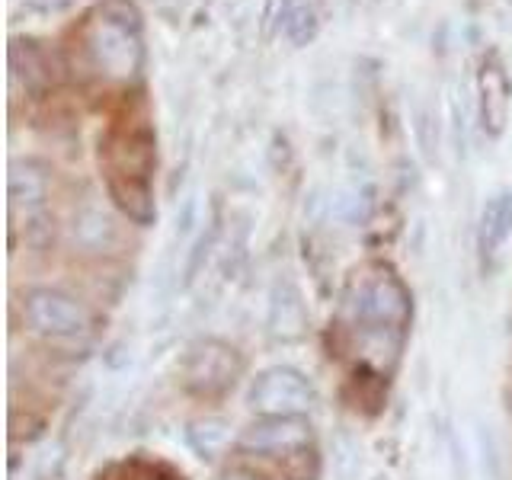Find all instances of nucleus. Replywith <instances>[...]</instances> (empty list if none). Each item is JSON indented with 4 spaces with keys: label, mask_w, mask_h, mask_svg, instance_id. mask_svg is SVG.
<instances>
[{
    "label": "nucleus",
    "mask_w": 512,
    "mask_h": 480,
    "mask_svg": "<svg viewBox=\"0 0 512 480\" xmlns=\"http://www.w3.org/2000/svg\"><path fill=\"white\" fill-rule=\"evenodd\" d=\"M343 308L359 336L365 359H372V352L397 359L413 317V298L394 266L368 263L352 272Z\"/></svg>",
    "instance_id": "f257e3e1"
},
{
    "label": "nucleus",
    "mask_w": 512,
    "mask_h": 480,
    "mask_svg": "<svg viewBox=\"0 0 512 480\" xmlns=\"http://www.w3.org/2000/svg\"><path fill=\"white\" fill-rule=\"evenodd\" d=\"M109 196L135 224H151L157 218L151 173L157 164L154 135L144 125L112 132L100 151Z\"/></svg>",
    "instance_id": "f03ea898"
},
{
    "label": "nucleus",
    "mask_w": 512,
    "mask_h": 480,
    "mask_svg": "<svg viewBox=\"0 0 512 480\" xmlns=\"http://www.w3.org/2000/svg\"><path fill=\"white\" fill-rule=\"evenodd\" d=\"M84 52L93 71L109 80H132L141 71V13L132 0H103L84 26Z\"/></svg>",
    "instance_id": "7ed1b4c3"
},
{
    "label": "nucleus",
    "mask_w": 512,
    "mask_h": 480,
    "mask_svg": "<svg viewBox=\"0 0 512 480\" xmlns=\"http://www.w3.org/2000/svg\"><path fill=\"white\" fill-rule=\"evenodd\" d=\"M247 372V359L234 343L218 336H199L183 352L180 384L183 391L199 400H218L237 388Z\"/></svg>",
    "instance_id": "20e7f679"
},
{
    "label": "nucleus",
    "mask_w": 512,
    "mask_h": 480,
    "mask_svg": "<svg viewBox=\"0 0 512 480\" xmlns=\"http://www.w3.org/2000/svg\"><path fill=\"white\" fill-rule=\"evenodd\" d=\"M317 404L311 378L292 365H272L253 378L247 407L256 416H308Z\"/></svg>",
    "instance_id": "39448f33"
},
{
    "label": "nucleus",
    "mask_w": 512,
    "mask_h": 480,
    "mask_svg": "<svg viewBox=\"0 0 512 480\" xmlns=\"http://www.w3.org/2000/svg\"><path fill=\"white\" fill-rule=\"evenodd\" d=\"M23 320L32 333L48 336V340H74L87 333L90 314L74 295L61 288H29L23 295Z\"/></svg>",
    "instance_id": "423d86ee"
},
{
    "label": "nucleus",
    "mask_w": 512,
    "mask_h": 480,
    "mask_svg": "<svg viewBox=\"0 0 512 480\" xmlns=\"http://www.w3.org/2000/svg\"><path fill=\"white\" fill-rule=\"evenodd\" d=\"M314 445V429L308 416H260L237 432L234 448L240 455L288 458Z\"/></svg>",
    "instance_id": "0eeeda50"
},
{
    "label": "nucleus",
    "mask_w": 512,
    "mask_h": 480,
    "mask_svg": "<svg viewBox=\"0 0 512 480\" xmlns=\"http://www.w3.org/2000/svg\"><path fill=\"white\" fill-rule=\"evenodd\" d=\"M512 106V80L503 71L500 61H484L477 74V109H480V128L490 138H500L509 122Z\"/></svg>",
    "instance_id": "6e6552de"
},
{
    "label": "nucleus",
    "mask_w": 512,
    "mask_h": 480,
    "mask_svg": "<svg viewBox=\"0 0 512 480\" xmlns=\"http://www.w3.org/2000/svg\"><path fill=\"white\" fill-rule=\"evenodd\" d=\"M269 336L276 343H298L308 336V308L292 282H279L269 298Z\"/></svg>",
    "instance_id": "1a4fd4ad"
},
{
    "label": "nucleus",
    "mask_w": 512,
    "mask_h": 480,
    "mask_svg": "<svg viewBox=\"0 0 512 480\" xmlns=\"http://www.w3.org/2000/svg\"><path fill=\"white\" fill-rule=\"evenodd\" d=\"M512 237V189H500L480 208L477 224V247L484 263H493L503 253L506 240Z\"/></svg>",
    "instance_id": "9d476101"
},
{
    "label": "nucleus",
    "mask_w": 512,
    "mask_h": 480,
    "mask_svg": "<svg viewBox=\"0 0 512 480\" xmlns=\"http://www.w3.org/2000/svg\"><path fill=\"white\" fill-rule=\"evenodd\" d=\"M10 71L13 80H23L29 93H42L55 84V68L39 42L32 39H13L10 42Z\"/></svg>",
    "instance_id": "9b49d317"
},
{
    "label": "nucleus",
    "mask_w": 512,
    "mask_h": 480,
    "mask_svg": "<svg viewBox=\"0 0 512 480\" xmlns=\"http://www.w3.org/2000/svg\"><path fill=\"white\" fill-rule=\"evenodd\" d=\"M48 199V173L36 160H16L10 167V205L13 212L36 215Z\"/></svg>",
    "instance_id": "f8f14e48"
},
{
    "label": "nucleus",
    "mask_w": 512,
    "mask_h": 480,
    "mask_svg": "<svg viewBox=\"0 0 512 480\" xmlns=\"http://www.w3.org/2000/svg\"><path fill=\"white\" fill-rule=\"evenodd\" d=\"M231 429L234 426L224 420V416H199V420H192L186 426V439L192 445V452H196L202 461H215L237 442L231 436Z\"/></svg>",
    "instance_id": "ddd939ff"
},
{
    "label": "nucleus",
    "mask_w": 512,
    "mask_h": 480,
    "mask_svg": "<svg viewBox=\"0 0 512 480\" xmlns=\"http://www.w3.org/2000/svg\"><path fill=\"white\" fill-rule=\"evenodd\" d=\"M74 240L84 250H109L116 244V224L109 215H103L100 208H84V212L74 215Z\"/></svg>",
    "instance_id": "4468645a"
},
{
    "label": "nucleus",
    "mask_w": 512,
    "mask_h": 480,
    "mask_svg": "<svg viewBox=\"0 0 512 480\" xmlns=\"http://www.w3.org/2000/svg\"><path fill=\"white\" fill-rule=\"evenodd\" d=\"M372 189L362 186V189H352V192H343L340 199L333 202V212L336 218H343V221H365L368 212H372Z\"/></svg>",
    "instance_id": "2eb2a0df"
},
{
    "label": "nucleus",
    "mask_w": 512,
    "mask_h": 480,
    "mask_svg": "<svg viewBox=\"0 0 512 480\" xmlns=\"http://www.w3.org/2000/svg\"><path fill=\"white\" fill-rule=\"evenodd\" d=\"M317 26H320V23H317V13H314L311 7H295L292 16H288V23H285V36L301 48V45L314 42Z\"/></svg>",
    "instance_id": "dca6fc26"
},
{
    "label": "nucleus",
    "mask_w": 512,
    "mask_h": 480,
    "mask_svg": "<svg viewBox=\"0 0 512 480\" xmlns=\"http://www.w3.org/2000/svg\"><path fill=\"white\" fill-rule=\"evenodd\" d=\"M292 0H266L263 4V39H272L285 29L288 16H292Z\"/></svg>",
    "instance_id": "f3484780"
},
{
    "label": "nucleus",
    "mask_w": 512,
    "mask_h": 480,
    "mask_svg": "<svg viewBox=\"0 0 512 480\" xmlns=\"http://www.w3.org/2000/svg\"><path fill=\"white\" fill-rule=\"evenodd\" d=\"M215 480H269V477L260 474L256 468H247V464H228Z\"/></svg>",
    "instance_id": "a211bd4d"
},
{
    "label": "nucleus",
    "mask_w": 512,
    "mask_h": 480,
    "mask_svg": "<svg viewBox=\"0 0 512 480\" xmlns=\"http://www.w3.org/2000/svg\"><path fill=\"white\" fill-rule=\"evenodd\" d=\"M509 416H512V397H509Z\"/></svg>",
    "instance_id": "6ab92c4d"
}]
</instances>
